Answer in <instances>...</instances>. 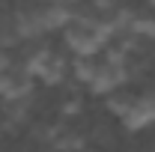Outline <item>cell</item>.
Segmentation results:
<instances>
[{"label": "cell", "instance_id": "cell-1", "mask_svg": "<svg viewBox=\"0 0 155 152\" xmlns=\"http://www.w3.org/2000/svg\"><path fill=\"white\" fill-rule=\"evenodd\" d=\"M114 39L116 36L110 33V27L104 21L93 18L87 12H78L72 18V24L63 30V42L75 57H98V54L107 51V45Z\"/></svg>", "mask_w": 155, "mask_h": 152}, {"label": "cell", "instance_id": "cell-2", "mask_svg": "<svg viewBox=\"0 0 155 152\" xmlns=\"http://www.w3.org/2000/svg\"><path fill=\"white\" fill-rule=\"evenodd\" d=\"M128 81V66H122V63H110V60H98V72L93 78V84H90V90L96 95H110L116 93L122 84Z\"/></svg>", "mask_w": 155, "mask_h": 152}, {"label": "cell", "instance_id": "cell-3", "mask_svg": "<svg viewBox=\"0 0 155 152\" xmlns=\"http://www.w3.org/2000/svg\"><path fill=\"white\" fill-rule=\"evenodd\" d=\"M30 95H33V75L24 72L21 66H12L9 78H6V90L0 98L6 104H18V101H30Z\"/></svg>", "mask_w": 155, "mask_h": 152}, {"label": "cell", "instance_id": "cell-4", "mask_svg": "<svg viewBox=\"0 0 155 152\" xmlns=\"http://www.w3.org/2000/svg\"><path fill=\"white\" fill-rule=\"evenodd\" d=\"M69 72H72V63L66 60V54L51 48L48 57H45V63H42V69L36 72V78L45 84V87H60V84L69 78Z\"/></svg>", "mask_w": 155, "mask_h": 152}, {"label": "cell", "instance_id": "cell-5", "mask_svg": "<svg viewBox=\"0 0 155 152\" xmlns=\"http://www.w3.org/2000/svg\"><path fill=\"white\" fill-rule=\"evenodd\" d=\"M51 143H54V149H60V152H81L87 146V134L78 131L75 125H60V128H54V134H51Z\"/></svg>", "mask_w": 155, "mask_h": 152}, {"label": "cell", "instance_id": "cell-6", "mask_svg": "<svg viewBox=\"0 0 155 152\" xmlns=\"http://www.w3.org/2000/svg\"><path fill=\"white\" fill-rule=\"evenodd\" d=\"M96 72H98V57H75L69 75L75 78L78 84H87V87H90L93 78H96Z\"/></svg>", "mask_w": 155, "mask_h": 152}, {"label": "cell", "instance_id": "cell-7", "mask_svg": "<svg viewBox=\"0 0 155 152\" xmlns=\"http://www.w3.org/2000/svg\"><path fill=\"white\" fill-rule=\"evenodd\" d=\"M134 101H137V95H131V93H119V90H116V93L107 95V111H110L116 119H122V116L134 107Z\"/></svg>", "mask_w": 155, "mask_h": 152}, {"label": "cell", "instance_id": "cell-8", "mask_svg": "<svg viewBox=\"0 0 155 152\" xmlns=\"http://www.w3.org/2000/svg\"><path fill=\"white\" fill-rule=\"evenodd\" d=\"M137 111H140L146 125H155V90H146L137 95Z\"/></svg>", "mask_w": 155, "mask_h": 152}, {"label": "cell", "instance_id": "cell-9", "mask_svg": "<svg viewBox=\"0 0 155 152\" xmlns=\"http://www.w3.org/2000/svg\"><path fill=\"white\" fill-rule=\"evenodd\" d=\"M128 33L155 39V15H134V18H131V24H128Z\"/></svg>", "mask_w": 155, "mask_h": 152}, {"label": "cell", "instance_id": "cell-10", "mask_svg": "<svg viewBox=\"0 0 155 152\" xmlns=\"http://www.w3.org/2000/svg\"><path fill=\"white\" fill-rule=\"evenodd\" d=\"M9 66H12V60L6 57V51H3V48H0V72H6V69H9Z\"/></svg>", "mask_w": 155, "mask_h": 152}, {"label": "cell", "instance_id": "cell-11", "mask_svg": "<svg viewBox=\"0 0 155 152\" xmlns=\"http://www.w3.org/2000/svg\"><path fill=\"white\" fill-rule=\"evenodd\" d=\"M45 152H60V149H54V146H51V149H45Z\"/></svg>", "mask_w": 155, "mask_h": 152}]
</instances>
